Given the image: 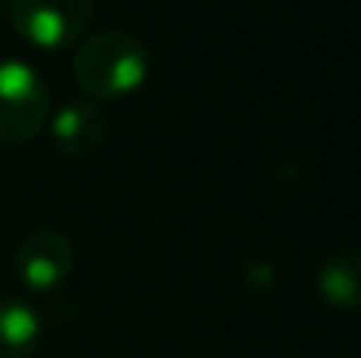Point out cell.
I'll list each match as a JSON object with an SVG mask.
<instances>
[{
  "label": "cell",
  "instance_id": "6da1fadb",
  "mask_svg": "<svg viewBox=\"0 0 361 358\" xmlns=\"http://www.w3.org/2000/svg\"><path fill=\"white\" fill-rule=\"evenodd\" d=\"M73 76L92 101L127 99L149 76V51L124 29L92 32L73 51Z\"/></svg>",
  "mask_w": 361,
  "mask_h": 358
},
{
  "label": "cell",
  "instance_id": "7a4b0ae2",
  "mask_svg": "<svg viewBox=\"0 0 361 358\" xmlns=\"http://www.w3.org/2000/svg\"><path fill=\"white\" fill-rule=\"evenodd\" d=\"M51 95L44 80L23 61H0V143L23 146L44 130Z\"/></svg>",
  "mask_w": 361,
  "mask_h": 358
},
{
  "label": "cell",
  "instance_id": "3957f363",
  "mask_svg": "<svg viewBox=\"0 0 361 358\" xmlns=\"http://www.w3.org/2000/svg\"><path fill=\"white\" fill-rule=\"evenodd\" d=\"M95 13V0H13L16 32L42 51H61L82 42Z\"/></svg>",
  "mask_w": 361,
  "mask_h": 358
},
{
  "label": "cell",
  "instance_id": "277c9868",
  "mask_svg": "<svg viewBox=\"0 0 361 358\" xmlns=\"http://www.w3.org/2000/svg\"><path fill=\"white\" fill-rule=\"evenodd\" d=\"M73 245L57 228H35L16 251V276L32 292H54L73 276Z\"/></svg>",
  "mask_w": 361,
  "mask_h": 358
},
{
  "label": "cell",
  "instance_id": "5b68a950",
  "mask_svg": "<svg viewBox=\"0 0 361 358\" xmlns=\"http://www.w3.org/2000/svg\"><path fill=\"white\" fill-rule=\"evenodd\" d=\"M54 146L70 159H86L99 152L108 137V118L92 99H70L51 118Z\"/></svg>",
  "mask_w": 361,
  "mask_h": 358
},
{
  "label": "cell",
  "instance_id": "8992f818",
  "mask_svg": "<svg viewBox=\"0 0 361 358\" xmlns=\"http://www.w3.org/2000/svg\"><path fill=\"white\" fill-rule=\"evenodd\" d=\"M317 295L333 311H361V251H336L320 264Z\"/></svg>",
  "mask_w": 361,
  "mask_h": 358
},
{
  "label": "cell",
  "instance_id": "52a82bcc",
  "mask_svg": "<svg viewBox=\"0 0 361 358\" xmlns=\"http://www.w3.org/2000/svg\"><path fill=\"white\" fill-rule=\"evenodd\" d=\"M42 340V321L19 298L0 295V358H29Z\"/></svg>",
  "mask_w": 361,
  "mask_h": 358
}]
</instances>
